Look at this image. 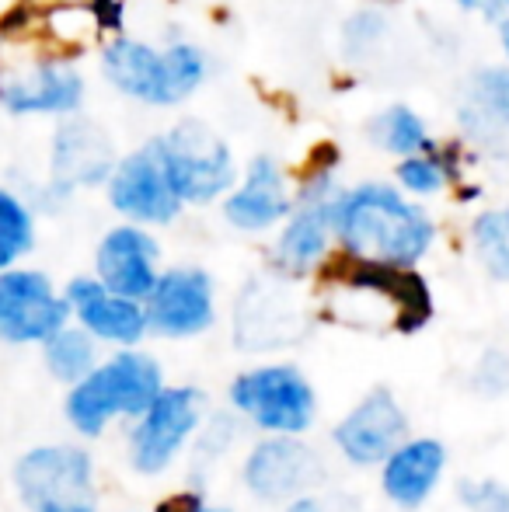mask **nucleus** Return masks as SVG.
I'll use <instances>...</instances> for the list:
<instances>
[{"instance_id":"nucleus-1","label":"nucleus","mask_w":509,"mask_h":512,"mask_svg":"<svg viewBox=\"0 0 509 512\" xmlns=\"http://www.w3.org/2000/svg\"><path fill=\"white\" fill-rule=\"evenodd\" d=\"M335 248L346 258L415 269L436 244V220L394 182H356L332 199Z\"/></svg>"},{"instance_id":"nucleus-2","label":"nucleus","mask_w":509,"mask_h":512,"mask_svg":"<svg viewBox=\"0 0 509 512\" xmlns=\"http://www.w3.org/2000/svg\"><path fill=\"white\" fill-rule=\"evenodd\" d=\"M102 77L129 102L150 108H178L210 77L206 49L189 39L154 46L147 39L116 32L102 46Z\"/></svg>"},{"instance_id":"nucleus-3","label":"nucleus","mask_w":509,"mask_h":512,"mask_svg":"<svg viewBox=\"0 0 509 512\" xmlns=\"http://www.w3.org/2000/svg\"><path fill=\"white\" fill-rule=\"evenodd\" d=\"M161 387V363L154 356H147V352H136L133 345H126L123 352L98 363L88 377L70 384L63 411H67V422L81 436L95 439L102 436L112 418L143 415L150 401L161 394Z\"/></svg>"},{"instance_id":"nucleus-4","label":"nucleus","mask_w":509,"mask_h":512,"mask_svg":"<svg viewBox=\"0 0 509 512\" xmlns=\"http://www.w3.org/2000/svg\"><path fill=\"white\" fill-rule=\"evenodd\" d=\"M154 147L182 206L220 203L241 175L231 143L199 119L175 122L168 133L154 136Z\"/></svg>"},{"instance_id":"nucleus-5","label":"nucleus","mask_w":509,"mask_h":512,"mask_svg":"<svg viewBox=\"0 0 509 512\" xmlns=\"http://www.w3.org/2000/svg\"><path fill=\"white\" fill-rule=\"evenodd\" d=\"M231 405L255 429L272 436H300L318 418V394L311 380L290 363L255 366L234 377Z\"/></svg>"},{"instance_id":"nucleus-6","label":"nucleus","mask_w":509,"mask_h":512,"mask_svg":"<svg viewBox=\"0 0 509 512\" xmlns=\"http://www.w3.org/2000/svg\"><path fill=\"white\" fill-rule=\"evenodd\" d=\"M206 415V394L199 387H161L129 432V464L140 474H164Z\"/></svg>"},{"instance_id":"nucleus-7","label":"nucleus","mask_w":509,"mask_h":512,"mask_svg":"<svg viewBox=\"0 0 509 512\" xmlns=\"http://www.w3.org/2000/svg\"><path fill=\"white\" fill-rule=\"evenodd\" d=\"M105 196L123 220L140 223V227H168L185 209L182 199L171 189L168 175H164L154 140L119 157L109 182H105Z\"/></svg>"},{"instance_id":"nucleus-8","label":"nucleus","mask_w":509,"mask_h":512,"mask_svg":"<svg viewBox=\"0 0 509 512\" xmlns=\"http://www.w3.org/2000/svg\"><path fill=\"white\" fill-rule=\"evenodd\" d=\"M0 105L11 115H74L84 105V77L67 53L0 67Z\"/></svg>"},{"instance_id":"nucleus-9","label":"nucleus","mask_w":509,"mask_h":512,"mask_svg":"<svg viewBox=\"0 0 509 512\" xmlns=\"http://www.w3.org/2000/svg\"><path fill=\"white\" fill-rule=\"evenodd\" d=\"M147 331L161 338H196L217 321V286L199 265L161 269L154 290L143 297Z\"/></svg>"},{"instance_id":"nucleus-10","label":"nucleus","mask_w":509,"mask_h":512,"mask_svg":"<svg viewBox=\"0 0 509 512\" xmlns=\"http://www.w3.org/2000/svg\"><path fill=\"white\" fill-rule=\"evenodd\" d=\"M14 481L32 512H49L77 502H95V467L81 446H35L18 460Z\"/></svg>"},{"instance_id":"nucleus-11","label":"nucleus","mask_w":509,"mask_h":512,"mask_svg":"<svg viewBox=\"0 0 509 512\" xmlns=\"http://www.w3.org/2000/svg\"><path fill=\"white\" fill-rule=\"evenodd\" d=\"M70 321L67 297L39 269L0 272V338L14 345L46 342Z\"/></svg>"},{"instance_id":"nucleus-12","label":"nucleus","mask_w":509,"mask_h":512,"mask_svg":"<svg viewBox=\"0 0 509 512\" xmlns=\"http://www.w3.org/2000/svg\"><path fill=\"white\" fill-rule=\"evenodd\" d=\"M293 203V178L272 154H255L241 168L234 189L220 199V213L241 234H269L290 216Z\"/></svg>"},{"instance_id":"nucleus-13","label":"nucleus","mask_w":509,"mask_h":512,"mask_svg":"<svg viewBox=\"0 0 509 512\" xmlns=\"http://www.w3.org/2000/svg\"><path fill=\"white\" fill-rule=\"evenodd\" d=\"M248 492L265 502H290L325 481V460L300 436H269L245 457Z\"/></svg>"},{"instance_id":"nucleus-14","label":"nucleus","mask_w":509,"mask_h":512,"mask_svg":"<svg viewBox=\"0 0 509 512\" xmlns=\"http://www.w3.org/2000/svg\"><path fill=\"white\" fill-rule=\"evenodd\" d=\"M116 147L112 136L98 122L84 115H63V122L53 133L49 147V178L60 196H70L74 189H95L105 185L116 168Z\"/></svg>"},{"instance_id":"nucleus-15","label":"nucleus","mask_w":509,"mask_h":512,"mask_svg":"<svg viewBox=\"0 0 509 512\" xmlns=\"http://www.w3.org/2000/svg\"><path fill=\"white\" fill-rule=\"evenodd\" d=\"M408 418L387 387H374L360 398V405L349 411L332 429V443L349 464L374 467L405 439Z\"/></svg>"},{"instance_id":"nucleus-16","label":"nucleus","mask_w":509,"mask_h":512,"mask_svg":"<svg viewBox=\"0 0 509 512\" xmlns=\"http://www.w3.org/2000/svg\"><path fill=\"white\" fill-rule=\"evenodd\" d=\"M461 143L503 150L509 143V63H485L461 81L454 105Z\"/></svg>"},{"instance_id":"nucleus-17","label":"nucleus","mask_w":509,"mask_h":512,"mask_svg":"<svg viewBox=\"0 0 509 512\" xmlns=\"http://www.w3.org/2000/svg\"><path fill=\"white\" fill-rule=\"evenodd\" d=\"M332 199L335 196H297L290 216L276 227V241H272V265L279 269V276L300 279L325 269L335 248Z\"/></svg>"},{"instance_id":"nucleus-18","label":"nucleus","mask_w":509,"mask_h":512,"mask_svg":"<svg viewBox=\"0 0 509 512\" xmlns=\"http://www.w3.org/2000/svg\"><path fill=\"white\" fill-rule=\"evenodd\" d=\"M95 276L112 293H123L133 300L147 297L161 276V244L150 234V227L123 220L112 230H105L95 248Z\"/></svg>"},{"instance_id":"nucleus-19","label":"nucleus","mask_w":509,"mask_h":512,"mask_svg":"<svg viewBox=\"0 0 509 512\" xmlns=\"http://www.w3.org/2000/svg\"><path fill=\"white\" fill-rule=\"evenodd\" d=\"M67 307L70 317H77L84 331L95 342L109 345H136L147 335V314H143V300L112 293L98 276H77L67 283Z\"/></svg>"},{"instance_id":"nucleus-20","label":"nucleus","mask_w":509,"mask_h":512,"mask_svg":"<svg viewBox=\"0 0 509 512\" xmlns=\"http://www.w3.org/2000/svg\"><path fill=\"white\" fill-rule=\"evenodd\" d=\"M447 471V446L433 436L401 439L381 460V488L398 509H419Z\"/></svg>"},{"instance_id":"nucleus-21","label":"nucleus","mask_w":509,"mask_h":512,"mask_svg":"<svg viewBox=\"0 0 509 512\" xmlns=\"http://www.w3.org/2000/svg\"><path fill=\"white\" fill-rule=\"evenodd\" d=\"M297 310L290 304V293L269 279H255L238 300V342L245 349H269L276 342H290Z\"/></svg>"},{"instance_id":"nucleus-22","label":"nucleus","mask_w":509,"mask_h":512,"mask_svg":"<svg viewBox=\"0 0 509 512\" xmlns=\"http://www.w3.org/2000/svg\"><path fill=\"white\" fill-rule=\"evenodd\" d=\"M394 185L412 199H433L461 185V147H429L394 161Z\"/></svg>"},{"instance_id":"nucleus-23","label":"nucleus","mask_w":509,"mask_h":512,"mask_svg":"<svg viewBox=\"0 0 509 512\" xmlns=\"http://www.w3.org/2000/svg\"><path fill=\"white\" fill-rule=\"evenodd\" d=\"M367 136L377 150L391 154L394 161H398V157H408V154H419V150H429L436 143L426 126V119H422L412 105H401V102L381 108V112L370 119Z\"/></svg>"},{"instance_id":"nucleus-24","label":"nucleus","mask_w":509,"mask_h":512,"mask_svg":"<svg viewBox=\"0 0 509 512\" xmlns=\"http://www.w3.org/2000/svg\"><path fill=\"white\" fill-rule=\"evenodd\" d=\"M42 352H46L49 373H53L56 380H63V384H77V380L88 377L98 366L95 338H91L81 324H77V328L63 324L60 331H53V335L42 342Z\"/></svg>"},{"instance_id":"nucleus-25","label":"nucleus","mask_w":509,"mask_h":512,"mask_svg":"<svg viewBox=\"0 0 509 512\" xmlns=\"http://www.w3.org/2000/svg\"><path fill=\"white\" fill-rule=\"evenodd\" d=\"M471 251L496 283H509V209H482L471 220Z\"/></svg>"},{"instance_id":"nucleus-26","label":"nucleus","mask_w":509,"mask_h":512,"mask_svg":"<svg viewBox=\"0 0 509 512\" xmlns=\"http://www.w3.org/2000/svg\"><path fill=\"white\" fill-rule=\"evenodd\" d=\"M35 244L32 206L11 189H0V272L18 265Z\"/></svg>"},{"instance_id":"nucleus-27","label":"nucleus","mask_w":509,"mask_h":512,"mask_svg":"<svg viewBox=\"0 0 509 512\" xmlns=\"http://www.w3.org/2000/svg\"><path fill=\"white\" fill-rule=\"evenodd\" d=\"M387 39V14L381 4H367L342 25V53L349 63H367Z\"/></svg>"},{"instance_id":"nucleus-28","label":"nucleus","mask_w":509,"mask_h":512,"mask_svg":"<svg viewBox=\"0 0 509 512\" xmlns=\"http://www.w3.org/2000/svg\"><path fill=\"white\" fill-rule=\"evenodd\" d=\"M457 499L471 512H509V488L496 478H464Z\"/></svg>"},{"instance_id":"nucleus-29","label":"nucleus","mask_w":509,"mask_h":512,"mask_svg":"<svg viewBox=\"0 0 509 512\" xmlns=\"http://www.w3.org/2000/svg\"><path fill=\"white\" fill-rule=\"evenodd\" d=\"M25 4L32 7H49V4H91L98 11V18H102L105 32H116L119 28V0H25Z\"/></svg>"},{"instance_id":"nucleus-30","label":"nucleus","mask_w":509,"mask_h":512,"mask_svg":"<svg viewBox=\"0 0 509 512\" xmlns=\"http://www.w3.org/2000/svg\"><path fill=\"white\" fill-rule=\"evenodd\" d=\"M286 512H325V506H321L318 495L304 492V495H297V499L286 502Z\"/></svg>"},{"instance_id":"nucleus-31","label":"nucleus","mask_w":509,"mask_h":512,"mask_svg":"<svg viewBox=\"0 0 509 512\" xmlns=\"http://www.w3.org/2000/svg\"><path fill=\"white\" fill-rule=\"evenodd\" d=\"M496 39H499V49H503V60L509 63V14L496 21Z\"/></svg>"},{"instance_id":"nucleus-32","label":"nucleus","mask_w":509,"mask_h":512,"mask_svg":"<svg viewBox=\"0 0 509 512\" xmlns=\"http://www.w3.org/2000/svg\"><path fill=\"white\" fill-rule=\"evenodd\" d=\"M175 512H227V509H213V506H203L199 499H189V502H182V506L175 502Z\"/></svg>"},{"instance_id":"nucleus-33","label":"nucleus","mask_w":509,"mask_h":512,"mask_svg":"<svg viewBox=\"0 0 509 512\" xmlns=\"http://www.w3.org/2000/svg\"><path fill=\"white\" fill-rule=\"evenodd\" d=\"M450 4H457V7H464V11H475L482 0H450Z\"/></svg>"},{"instance_id":"nucleus-34","label":"nucleus","mask_w":509,"mask_h":512,"mask_svg":"<svg viewBox=\"0 0 509 512\" xmlns=\"http://www.w3.org/2000/svg\"><path fill=\"white\" fill-rule=\"evenodd\" d=\"M367 4H381V7H387V4H401V0H367Z\"/></svg>"},{"instance_id":"nucleus-35","label":"nucleus","mask_w":509,"mask_h":512,"mask_svg":"<svg viewBox=\"0 0 509 512\" xmlns=\"http://www.w3.org/2000/svg\"><path fill=\"white\" fill-rule=\"evenodd\" d=\"M0 46H4V35H0Z\"/></svg>"},{"instance_id":"nucleus-36","label":"nucleus","mask_w":509,"mask_h":512,"mask_svg":"<svg viewBox=\"0 0 509 512\" xmlns=\"http://www.w3.org/2000/svg\"><path fill=\"white\" fill-rule=\"evenodd\" d=\"M506 209H509V206H506Z\"/></svg>"}]
</instances>
